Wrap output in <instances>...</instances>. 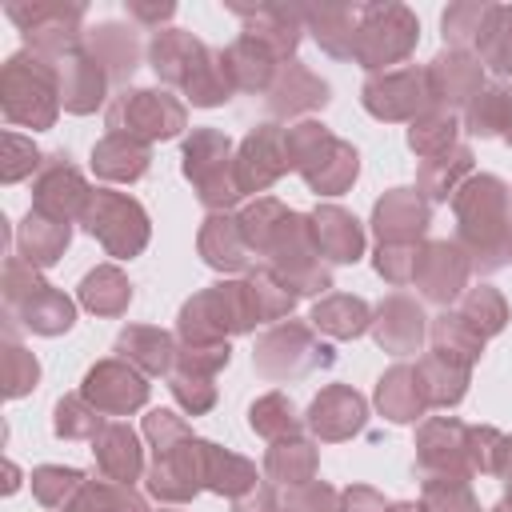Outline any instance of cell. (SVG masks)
I'll return each instance as SVG.
<instances>
[{"label":"cell","mask_w":512,"mask_h":512,"mask_svg":"<svg viewBox=\"0 0 512 512\" xmlns=\"http://www.w3.org/2000/svg\"><path fill=\"white\" fill-rule=\"evenodd\" d=\"M152 68H156V76H164L172 84H184L188 100H196V104H220L232 92L224 52L212 56L200 40H192L180 28H168L152 40Z\"/></svg>","instance_id":"1"},{"label":"cell","mask_w":512,"mask_h":512,"mask_svg":"<svg viewBox=\"0 0 512 512\" xmlns=\"http://www.w3.org/2000/svg\"><path fill=\"white\" fill-rule=\"evenodd\" d=\"M184 172L200 188L204 204H232L240 196V184L228 168V140L220 132H196L184 148Z\"/></svg>","instance_id":"2"},{"label":"cell","mask_w":512,"mask_h":512,"mask_svg":"<svg viewBox=\"0 0 512 512\" xmlns=\"http://www.w3.org/2000/svg\"><path fill=\"white\" fill-rule=\"evenodd\" d=\"M108 128L128 136H176L184 128V108L164 92H124L108 112Z\"/></svg>","instance_id":"3"},{"label":"cell","mask_w":512,"mask_h":512,"mask_svg":"<svg viewBox=\"0 0 512 512\" xmlns=\"http://www.w3.org/2000/svg\"><path fill=\"white\" fill-rule=\"evenodd\" d=\"M416 20L408 16V8L400 4H372V8H360V24H356V36H352V52L368 64V68H380L396 56H404L408 48L392 44L388 32H400V28H412Z\"/></svg>","instance_id":"4"},{"label":"cell","mask_w":512,"mask_h":512,"mask_svg":"<svg viewBox=\"0 0 512 512\" xmlns=\"http://www.w3.org/2000/svg\"><path fill=\"white\" fill-rule=\"evenodd\" d=\"M288 164H292L288 160V140L280 136L276 124H264L244 140V152H240V164H236V184H240V192H256L268 180H276Z\"/></svg>","instance_id":"5"},{"label":"cell","mask_w":512,"mask_h":512,"mask_svg":"<svg viewBox=\"0 0 512 512\" xmlns=\"http://www.w3.org/2000/svg\"><path fill=\"white\" fill-rule=\"evenodd\" d=\"M424 88H428V72H416V68L384 72L364 84V104H368V112L396 120V116H408L412 108H420Z\"/></svg>","instance_id":"6"},{"label":"cell","mask_w":512,"mask_h":512,"mask_svg":"<svg viewBox=\"0 0 512 512\" xmlns=\"http://www.w3.org/2000/svg\"><path fill=\"white\" fill-rule=\"evenodd\" d=\"M84 392H88L104 412H128V408H136V404L148 396V384H144L132 368L108 360V364H96V368L88 372Z\"/></svg>","instance_id":"7"},{"label":"cell","mask_w":512,"mask_h":512,"mask_svg":"<svg viewBox=\"0 0 512 512\" xmlns=\"http://www.w3.org/2000/svg\"><path fill=\"white\" fill-rule=\"evenodd\" d=\"M428 92L440 100H452V104H472L480 96V64H472L460 52L436 56L428 68Z\"/></svg>","instance_id":"8"},{"label":"cell","mask_w":512,"mask_h":512,"mask_svg":"<svg viewBox=\"0 0 512 512\" xmlns=\"http://www.w3.org/2000/svg\"><path fill=\"white\" fill-rule=\"evenodd\" d=\"M364 424V400L348 388H328L324 396H316L312 404V428L328 440H340L348 432H356Z\"/></svg>","instance_id":"9"},{"label":"cell","mask_w":512,"mask_h":512,"mask_svg":"<svg viewBox=\"0 0 512 512\" xmlns=\"http://www.w3.org/2000/svg\"><path fill=\"white\" fill-rule=\"evenodd\" d=\"M312 232H316V248H324L332 260H340V264H348V260H356L360 256V228H356V220L348 216V212H340V208H320L316 216H312Z\"/></svg>","instance_id":"10"},{"label":"cell","mask_w":512,"mask_h":512,"mask_svg":"<svg viewBox=\"0 0 512 512\" xmlns=\"http://www.w3.org/2000/svg\"><path fill=\"white\" fill-rule=\"evenodd\" d=\"M96 456H100V468H104L116 484H128V480L140 472V448H136L132 428H124V424H108V428L100 432Z\"/></svg>","instance_id":"11"},{"label":"cell","mask_w":512,"mask_h":512,"mask_svg":"<svg viewBox=\"0 0 512 512\" xmlns=\"http://www.w3.org/2000/svg\"><path fill=\"white\" fill-rule=\"evenodd\" d=\"M424 224H428V208L404 188L376 204V228L388 244H396L404 232H424Z\"/></svg>","instance_id":"12"},{"label":"cell","mask_w":512,"mask_h":512,"mask_svg":"<svg viewBox=\"0 0 512 512\" xmlns=\"http://www.w3.org/2000/svg\"><path fill=\"white\" fill-rule=\"evenodd\" d=\"M468 132L476 136H504L512 140V88L496 84V88H484L472 108H468Z\"/></svg>","instance_id":"13"},{"label":"cell","mask_w":512,"mask_h":512,"mask_svg":"<svg viewBox=\"0 0 512 512\" xmlns=\"http://www.w3.org/2000/svg\"><path fill=\"white\" fill-rule=\"evenodd\" d=\"M92 56L100 64H108V76H128L136 68V40L132 28L120 24H100L92 36Z\"/></svg>","instance_id":"14"},{"label":"cell","mask_w":512,"mask_h":512,"mask_svg":"<svg viewBox=\"0 0 512 512\" xmlns=\"http://www.w3.org/2000/svg\"><path fill=\"white\" fill-rule=\"evenodd\" d=\"M412 380V368H392L384 380H380V392H376V400H380V408H384V416H392V420H416V412L424 408V400H420V376H416V384L412 388H404Z\"/></svg>","instance_id":"15"},{"label":"cell","mask_w":512,"mask_h":512,"mask_svg":"<svg viewBox=\"0 0 512 512\" xmlns=\"http://www.w3.org/2000/svg\"><path fill=\"white\" fill-rule=\"evenodd\" d=\"M476 48L484 52V60H488L500 76H512V8H492V12H488Z\"/></svg>","instance_id":"16"},{"label":"cell","mask_w":512,"mask_h":512,"mask_svg":"<svg viewBox=\"0 0 512 512\" xmlns=\"http://www.w3.org/2000/svg\"><path fill=\"white\" fill-rule=\"evenodd\" d=\"M28 320V328H36V332H64L68 324H72V304L60 296V292H52L48 284H32V296H28V312H24Z\"/></svg>","instance_id":"17"},{"label":"cell","mask_w":512,"mask_h":512,"mask_svg":"<svg viewBox=\"0 0 512 512\" xmlns=\"http://www.w3.org/2000/svg\"><path fill=\"white\" fill-rule=\"evenodd\" d=\"M96 168L104 172V176H120V180H136L144 168H148V152L128 136V140H120V136H108L100 148H96Z\"/></svg>","instance_id":"18"},{"label":"cell","mask_w":512,"mask_h":512,"mask_svg":"<svg viewBox=\"0 0 512 512\" xmlns=\"http://www.w3.org/2000/svg\"><path fill=\"white\" fill-rule=\"evenodd\" d=\"M312 320H316L320 328H328L332 336H356V332H364V324H368V308H364L360 300H352V296H332V300L316 304Z\"/></svg>","instance_id":"19"},{"label":"cell","mask_w":512,"mask_h":512,"mask_svg":"<svg viewBox=\"0 0 512 512\" xmlns=\"http://www.w3.org/2000/svg\"><path fill=\"white\" fill-rule=\"evenodd\" d=\"M80 296H84V304H88L92 312H120L132 292H128V284H124V276H120L116 268H100V272H92V276L84 280Z\"/></svg>","instance_id":"20"},{"label":"cell","mask_w":512,"mask_h":512,"mask_svg":"<svg viewBox=\"0 0 512 512\" xmlns=\"http://www.w3.org/2000/svg\"><path fill=\"white\" fill-rule=\"evenodd\" d=\"M388 312H392L396 320H392V324L380 320V324H376V340L388 344V348H396V352H408V348L420 340V328H424V324H420V312H416L408 300H392Z\"/></svg>","instance_id":"21"},{"label":"cell","mask_w":512,"mask_h":512,"mask_svg":"<svg viewBox=\"0 0 512 512\" xmlns=\"http://www.w3.org/2000/svg\"><path fill=\"white\" fill-rule=\"evenodd\" d=\"M140 344H144V352H140L144 368L164 372V368L172 364V340H168L164 332H156V328H128V332L120 336V352H132V348H140Z\"/></svg>","instance_id":"22"},{"label":"cell","mask_w":512,"mask_h":512,"mask_svg":"<svg viewBox=\"0 0 512 512\" xmlns=\"http://www.w3.org/2000/svg\"><path fill=\"white\" fill-rule=\"evenodd\" d=\"M36 228H28V236H24V244H28V260L32 264H52L56 260V252L68 244V224H60V220H40V216H28Z\"/></svg>","instance_id":"23"},{"label":"cell","mask_w":512,"mask_h":512,"mask_svg":"<svg viewBox=\"0 0 512 512\" xmlns=\"http://www.w3.org/2000/svg\"><path fill=\"white\" fill-rule=\"evenodd\" d=\"M32 488H36V496L44 504H60L64 496H72V492L84 488V476L76 468H36Z\"/></svg>","instance_id":"24"},{"label":"cell","mask_w":512,"mask_h":512,"mask_svg":"<svg viewBox=\"0 0 512 512\" xmlns=\"http://www.w3.org/2000/svg\"><path fill=\"white\" fill-rule=\"evenodd\" d=\"M452 136H456V120L452 116H432V120H424V128H412V148L416 152H448V144H452Z\"/></svg>","instance_id":"25"},{"label":"cell","mask_w":512,"mask_h":512,"mask_svg":"<svg viewBox=\"0 0 512 512\" xmlns=\"http://www.w3.org/2000/svg\"><path fill=\"white\" fill-rule=\"evenodd\" d=\"M80 416H92L76 396L72 400H60L56 404V432L60 436H80V432H96L100 420H80Z\"/></svg>","instance_id":"26"},{"label":"cell","mask_w":512,"mask_h":512,"mask_svg":"<svg viewBox=\"0 0 512 512\" xmlns=\"http://www.w3.org/2000/svg\"><path fill=\"white\" fill-rule=\"evenodd\" d=\"M236 512H272V496H268L264 488H256L248 500H240V504H236Z\"/></svg>","instance_id":"27"}]
</instances>
